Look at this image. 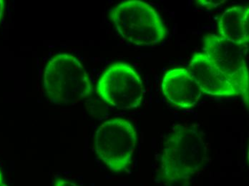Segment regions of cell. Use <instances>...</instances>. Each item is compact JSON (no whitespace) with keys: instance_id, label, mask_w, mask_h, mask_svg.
<instances>
[{"instance_id":"cell-1","label":"cell","mask_w":249,"mask_h":186,"mask_svg":"<svg viewBox=\"0 0 249 186\" xmlns=\"http://www.w3.org/2000/svg\"><path fill=\"white\" fill-rule=\"evenodd\" d=\"M208 158L205 133L196 125H178L164 142L159 178L165 185H188Z\"/></svg>"},{"instance_id":"cell-2","label":"cell","mask_w":249,"mask_h":186,"mask_svg":"<svg viewBox=\"0 0 249 186\" xmlns=\"http://www.w3.org/2000/svg\"><path fill=\"white\" fill-rule=\"evenodd\" d=\"M110 17L120 35L137 46H154L166 37L160 15L144 1H124L112 10Z\"/></svg>"},{"instance_id":"cell-3","label":"cell","mask_w":249,"mask_h":186,"mask_svg":"<svg viewBox=\"0 0 249 186\" xmlns=\"http://www.w3.org/2000/svg\"><path fill=\"white\" fill-rule=\"evenodd\" d=\"M44 87L54 104L68 105L88 98L92 91L84 66L74 56L59 54L45 68Z\"/></svg>"},{"instance_id":"cell-4","label":"cell","mask_w":249,"mask_h":186,"mask_svg":"<svg viewBox=\"0 0 249 186\" xmlns=\"http://www.w3.org/2000/svg\"><path fill=\"white\" fill-rule=\"evenodd\" d=\"M137 132L126 119L106 121L97 130L95 151L98 158L114 173L128 170L137 144Z\"/></svg>"},{"instance_id":"cell-5","label":"cell","mask_w":249,"mask_h":186,"mask_svg":"<svg viewBox=\"0 0 249 186\" xmlns=\"http://www.w3.org/2000/svg\"><path fill=\"white\" fill-rule=\"evenodd\" d=\"M97 93L110 106L119 110H130L142 104L143 84L131 67L125 63H115L100 78Z\"/></svg>"},{"instance_id":"cell-6","label":"cell","mask_w":249,"mask_h":186,"mask_svg":"<svg viewBox=\"0 0 249 186\" xmlns=\"http://www.w3.org/2000/svg\"><path fill=\"white\" fill-rule=\"evenodd\" d=\"M248 48L224 40L218 34H208L203 38V52L236 86L246 106H249Z\"/></svg>"},{"instance_id":"cell-7","label":"cell","mask_w":249,"mask_h":186,"mask_svg":"<svg viewBox=\"0 0 249 186\" xmlns=\"http://www.w3.org/2000/svg\"><path fill=\"white\" fill-rule=\"evenodd\" d=\"M188 70L199 86L202 93L218 97L241 95L236 86L204 52L194 54Z\"/></svg>"},{"instance_id":"cell-8","label":"cell","mask_w":249,"mask_h":186,"mask_svg":"<svg viewBox=\"0 0 249 186\" xmlns=\"http://www.w3.org/2000/svg\"><path fill=\"white\" fill-rule=\"evenodd\" d=\"M162 93L172 105L180 109L195 107L203 94L186 68L171 69L165 74L162 80Z\"/></svg>"},{"instance_id":"cell-9","label":"cell","mask_w":249,"mask_h":186,"mask_svg":"<svg viewBox=\"0 0 249 186\" xmlns=\"http://www.w3.org/2000/svg\"><path fill=\"white\" fill-rule=\"evenodd\" d=\"M220 37L238 46L248 48L249 42V9L236 6L225 10L218 17Z\"/></svg>"},{"instance_id":"cell-10","label":"cell","mask_w":249,"mask_h":186,"mask_svg":"<svg viewBox=\"0 0 249 186\" xmlns=\"http://www.w3.org/2000/svg\"><path fill=\"white\" fill-rule=\"evenodd\" d=\"M54 186H78L75 183L71 182V181H67V180L57 179L54 181Z\"/></svg>"},{"instance_id":"cell-11","label":"cell","mask_w":249,"mask_h":186,"mask_svg":"<svg viewBox=\"0 0 249 186\" xmlns=\"http://www.w3.org/2000/svg\"><path fill=\"white\" fill-rule=\"evenodd\" d=\"M4 1L3 0H0V22L2 19L3 14H4Z\"/></svg>"},{"instance_id":"cell-12","label":"cell","mask_w":249,"mask_h":186,"mask_svg":"<svg viewBox=\"0 0 249 186\" xmlns=\"http://www.w3.org/2000/svg\"><path fill=\"white\" fill-rule=\"evenodd\" d=\"M1 170H0V185H1Z\"/></svg>"}]
</instances>
